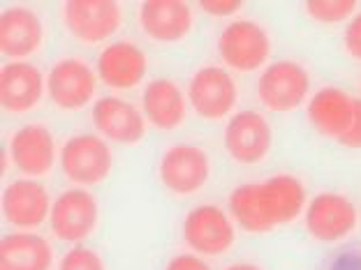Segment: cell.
Returning <instances> with one entry per match:
<instances>
[{"label": "cell", "mask_w": 361, "mask_h": 270, "mask_svg": "<svg viewBox=\"0 0 361 270\" xmlns=\"http://www.w3.org/2000/svg\"><path fill=\"white\" fill-rule=\"evenodd\" d=\"M306 208V185L292 174L271 176L264 183H245L229 194V210L243 231L269 233L292 224Z\"/></svg>", "instance_id": "cell-1"}, {"label": "cell", "mask_w": 361, "mask_h": 270, "mask_svg": "<svg viewBox=\"0 0 361 270\" xmlns=\"http://www.w3.org/2000/svg\"><path fill=\"white\" fill-rule=\"evenodd\" d=\"M218 53L229 70L248 75L267 68L271 58V37L257 21L239 19L227 23L218 37Z\"/></svg>", "instance_id": "cell-2"}, {"label": "cell", "mask_w": 361, "mask_h": 270, "mask_svg": "<svg viewBox=\"0 0 361 270\" xmlns=\"http://www.w3.org/2000/svg\"><path fill=\"white\" fill-rule=\"evenodd\" d=\"M63 26L84 44H100L123 26V5L116 0H70L63 5Z\"/></svg>", "instance_id": "cell-3"}, {"label": "cell", "mask_w": 361, "mask_h": 270, "mask_svg": "<svg viewBox=\"0 0 361 270\" xmlns=\"http://www.w3.org/2000/svg\"><path fill=\"white\" fill-rule=\"evenodd\" d=\"M160 183L174 196H192L209 183L211 158L209 153L192 143H176L162 153L158 165Z\"/></svg>", "instance_id": "cell-4"}, {"label": "cell", "mask_w": 361, "mask_h": 270, "mask_svg": "<svg viewBox=\"0 0 361 270\" xmlns=\"http://www.w3.org/2000/svg\"><path fill=\"white\" fill-rule=\"evenodd\" d=\"M239 102L234 77L218 65H204L188 84V104L204 120H225Z\"/></svg>", "instance_id": "cell-5"}, {"label": "cell", "mask_w": 361, "mask_h": 270, "mask_svg": "<svg viewBox=\"0 0 361 270\" xmlns=\"http://www.w3.org/2000/svg\"><path fill=\"white\" fill-rule=\"evenodd\" d=\"M310 90V75L294 60H278L262 70L257 79L259 104L269 111L287 113L306 102Z\"/></svg>", "instance_id": "cell-6"}, {"label": "cell", "mask_w": 361, "mask_h": 270, "mask_svg": "<svg viewBox=\"0 0 361 270\" xmlns=\"http://www.w3.org/2000/svg\"><path fill=\"white\" fill-rule=\"evenodd\" d=\"M100 224V206L97 199L84 187L65 190L51 203L49 226L51 233L63 243H81L93 236Z\"/></svg>", "instance_id": "cell-7"}, {"label": "cell", "mask_w": 361, "mask_h": 270, "mask_svg": "<svg viewBox=\"0 0 361 270\" xmlns=\"http://www.w3.org/2000/svg\"><path fill=\"white\" fill-rule=\"evenodd\" d=\"M114 155L109 143L95 134H75L61 150V169L68 180L81 187L97 185L109 178Z\"/></svg>", "instance_id": "cell-8"}, {"label": "cell", "mask_w": 361, "mask_h": 270, "mask_svg": "<svg viewBox=\"0 0 361 270\" xmlns=\"http://www.w3.org/2000/svg\"><path fill=\"white\" fill-rule=\"evenodd\" d=\"M183 238L195 255L220 257L234 248L236 229L220 206H197L183 219Z\"/></svg>", "instance_id": "cell-9"}, {"label": "cell", "mask_w": 361, "mask_h": 270, "mask_svg": "<svg viewBox=\"0 0 361 270\" xmlns=\"http://www.w3.org/2000/svg\"><path fill=\"white\" fill-rule=\"evenodd\" d=\"M359 224L357 206L345 194L322 192L306 206V229L319 243H341L355 233Z\"/></svg>", "instance_id": "cell-10"}, {"label": "cell", "mask_w": 361, "mask_h": 270, "mask_svg": "<svg viewBox=\"0 0 361 270\" xmlns=\"http://www.w3.org/2000/svg\"><path fill=\"white\" fill-rule=\"evenodd\" d=\"M223 143L236 165L252 167L271 153L274 132L269 120L257 111H239L227 120Z\"/></svg>", "instance_id": "cell-11"}, {"label": "cell", "mask_w": 361, "mask_h": 270, "mask_svg": "<svg viewBox=\"0 0 361 270\" xmlns=\"http://www.w3.org/2000/svg\"><path fill=\"white\" fill-rule=\"evenodd\" d=\"M97 77L90 65L79 58H63L49 70L47 95L63 111H79L93 102Z\"/></svg>", "instance_id": "cell-12"}, {"label": "cell", "mask_w": 361, "mask_h": 270, "mask_svg": "<svg viewBox=\"0 0 361 270\" xmlns=\"http://www.w3.org/2000/svg\"><path fill=\"white\" fill-rule=\"evenodd\" d=\"M137 19L144 35L160 44L183 42L195 28V12L183 0H146Z\"/></svg>", "instance_id": "cell-13"}, {"label": "cell", "mask_w": 361, "mask_h": 270, "mask_svg": "<svg viewBox=\"0 0 361 270\" xmlns=\"http://www.w3.org/2000/svg\"><path fill=\"white\" fill-rule=\"evenodd\" d=\"M90 118L102 139L118 146H137L146 134L144 113L121 97H100L90 109Z\"/></svg>", "instance_id": "cell-14"}, {"label": "cell", "mask_w": 361, "mask_h": 270, "mask_svg": "<svg viewBox=\"0 0 361 270\" xmlns=\"http://www.w3.org/2000/svg\"><path fill=\"white\" fill-rule=\"evenodd\" d=\"M3 215L16 229H37L51 215V199L39 180L19 178L5 187Z\"/></svg>", "instance_id": "cell-15"}, {"label": "cell", "mask_w": 361, "mask_h": 270, "mask_svg": "<svg viewBox=\"0 0 361 270\" xmlns=\"http://www.w3.org/2000/svg\"><path fill=\"white\" fill-rule=\"evenodd\" d=\"M10 155L14 167L28 178H42L54 169L56 141L54 134L39 122L19 127L10 139Z\"/></svg>", "instance_id": "cell-16"}, {"label": "cell", "mask_w": 361, "mask_h": 270, "mask_svg": "<svg viewBox=\"0 0 361 270\" xmlns=\"http://www.w3.org/2000/svg\"><path fill=\"white\" fill-rule=\"evenodd\" d=\"M149 70L146 53L135 42H111L97 56V77L111 90H130L139 86Z\"/></svg>", "instance_id": "cell-17"}, {"label": "cell", "mask_w": 361, "mask_h": 270, "mask_svg": "<svg viewBox=\"0 0 361 270\" xmlns=\"http://www.w3.org/2000/svg\"><path fill=\"white\" fill-rule=\"evenodd\" d=\"M44 77L35 65L12 60L0 70V104L10 113H28L42 102Z\"/></svg>", "instance_id": "cell-18"}, {"label": "cell", "mask_w": 361, "mask_h": 270, "mask_svg": "<svg viewBox=\"0 0 361 270\" xmlns=\"http://www.w3.org/2000/svg\"><path fill=\"white\" fill-rule=\"evenodd\" d=\"M44 42V23L30 7H7L0 16V51L12 60H23Z\"/></svg>", "instance_id": "cell-19"}, {"label": "cell", "mask_w": 361, "mask_h": 270, "mask_svg": "<svg viewBox=\"0 0 361 270\" xmlns=\"http://www.w3.org/2000/svg\"><path fill=\"white\" fill-rule=\"evenodd\" d=\"M142 113L155 129L171 132L185 122L188 100L171 79H153L142 93Z\"/></svg>", "instance_id": "cell-20"}, {"label": "cell", "mask_w": 361, "mask_h": 270, "mask_svg": "<svg viewBox=\"0 0 361 270\" xmlns=\"http://www.w3.org/2000/svg\"><path fill=\"white\" fill-rule=\"evenodd\" d=\"M355 118V97L345 90L326 86L319 88L308 102V120L322 136L338 141Z\"/></svg>", "instance_id": "cell-21"}, {"label": "cell", "mask_w": 361, "mask_h": 270, "mask_svg": "<svg viewBox=\"0 0 361 270\" xmlns=\"http://www.w3.org/2000/svg\"><path fill=\"white\" fill-rule=\"evenodd\" d=\"M54 250L37 233H10L0 243V270H51Z\"/></svg>", "instance_id": "cell-22"}, {"label": "cell", "mask_w": 361, "mask_h": 270, "mask_svg": "<svg viewBox=\"0 0 361 270\" xmlns=\"http://www.w3.org/2000/svg\"><path fill=\"white\" fill-rule=\"evenodd\" d=\"M303 10L319 23H341L355 16L357 3L355 0H310L303 5Z\"/></svg>", "instance_id": "cell-23"}, {"label": "cell", "mask_w": 361, "mask_h": 270, "mask_svg": "<svg viewBox=\"0 0 361 270\" xmlns=\"http://www.w3.org/2000/svg\"><path fill=\"white\" fill-rule=\"evenodd\" d=\"M59 270H106V264L95 250L77 245L61 259Z\"/></svg>", "instance_id": "cell-24"}, {"label": "cell", "mask_w": 361, "mask_h": 270, "mask_svg": "<svg viewBox=\"0 0 361 270\" xmlns=\"http://www.w3.org/2000/svg\"><path fill=\"white\" fill-rule=\"evenodd\" d=\"M343 44H345V51L352 58L361 60V12H357L348 23L345 35H343Z\"/></svg>", "instance_id": "cell-25"}, {"label": "cell", "mask_w": 361, "mask_h": 270, "mask_svg": "<svg viewBox=\"0 0 361 270\" xmlns=\"http://www.w3.org/2000/svg\"><path fill=\"white\" fill-rule=\"evenodd\" d=\"M338 143L352 150H361V100H355V118L348 132L338 139Z\"/></svg>", "instance_id": "cell-26"}, {"label": "cell", "mask_w": 361, "mask_h": 270, "mask_svg": "<svg viewBox=\"0 0 361 270\" xmlns=\"http://www.w3.org/2000/svg\"><path fill=\"white\" fill-rule=\"evenodd\" d=\"M200 7L204 12H207L209 16H232L236 14L243 7L241 0H204V3H200Z\"/></svg>", "instance_id": "cell-27"}, {"label": "cell", "mask_w": 361, "mask_h": 270, "mask_svg": "<svg viewBox=\"0 0 361 270\" xmlns=\"http://www.w3.org/2000/svg\"><path fill=\"white\" fill-rule=\"evenodd\" d=\"M165 270H211V266L197 255H176L167 261Z\"/></svg>", "instance_id": "cell-28"}, {"label": "cell", "mask_w": 361, "mask_h": 270, "mask_svg": "<svg viewBox=\"0 0 361 270\" xmlns=\"http://www.w3.org/2000/svg\"><path fill=\"white\" fill-rule=\"evenodd\" d=\"M225 270H262L257 264H232V266H227Z\"/></svg>", "instance_id": "cell-29"}]
</instances>
